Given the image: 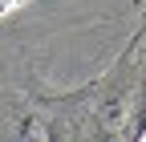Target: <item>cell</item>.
I'll use <instances>...</instances> for the list:
<instances>
[{
	"label": "cell",
	"instance_id": "1",
	"mask_svg": "<svg viewBox=\"0 0 146 142\" xmlns=\"http://www.w3.org/2000/svg\"><path fill=\"white\" fill-rule=\"evenodd\" d=\"M29 0H0V16H12L16 8H25Z\"/></svg>",
	"mask_w": 146,
	"mask_h": 142
}]
</instances>
